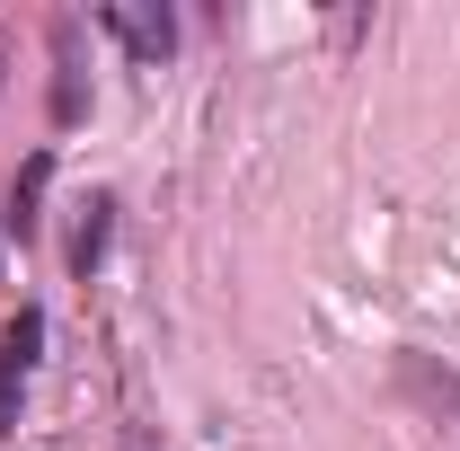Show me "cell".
<instances>
[{
  "mask_svg": "<svg viewBox=\"0 0 460 451\" xmlns=\"http://www.w3.org/2000/svg\"><path fill=\"white\" fill-rule=\"evenodd\" d=\"M36 354H45V310H18V319L0 328V443L18 434V398H27Z\"/></svg>",
  "mask_w": 460,
  "mask_h": 451,
  "instance_id": "6da1fadb",
  "label": "cell"
},
{
  "mask_svg": "<svg viewBox=\"0 0 460 451\" xmlns=\"http://www.w3.org/2000/svg\"><path fill=\"white\" fill-rule=\"evenodd\" d=\"M98 27H107V36H124L142 62H160V54L177 45V18H169V9H98Z\"/></svg>",
  "mask_w": 460,
  "mask_h": 451,
  "instance_id": "7a4b0ae2",
  "label": "cell"
},
{
  "mask_svg": "<svg viewBox=\"0 0 460 451\" xmlns=\"http://www.w3.org/2000/svg\"><path fill=\"white\" fill-rule=\"evenodd\" d=\"M107 230H115V204L98 195V204L80 213V239H71V275H80V283L98 275V257H107Z\"/></svg>",
  "mask_w": 460,
  "mask_h": 451,
  "instance_id": "3957f363",
  "label": "cell"
},
{
  "mask_svg": "<svg viewBox=\"0 0 460 451\" xmlns=\"http://www.w3.org/2000/svg\"><path fill=\"white\" fill-rule=\"evenodd\" d=\"M45 177H54V160H27V186L9 195V230H18V239L36 230V195H45Z\"/></svg>",
  "mask_w": 460,
  "mask_h": 451,
  "instance_id": "277c9868",
  "label": "cell"
}]
</instances>
